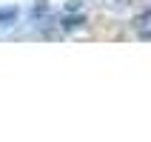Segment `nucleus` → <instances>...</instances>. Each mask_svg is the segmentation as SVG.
<instances>
[{"label":"nucleus","mask_w":151,"mask_h":142,"mask_svg":"<svg viewBox=\"0 0 151 142\" xmlns=\"http://www.w3.org/2000/svg\"><path fill=\"white\" fill-rule=\"evenodd\" d=\"M80 23H83V17H74V20L66 17V20H63V29H74V26H80Z\"/></svg>","instance_id":"nucleus-3"},{"label":"nucleus","mask_w":151,"mask_h":142,"mask_svg":"<svg viewBox=\"0 0 151 142\" xmlns=\"http://www.w3.org/2000/svg\"><path fill=\"white\" fill-rule=\"evenodd\" d=\"M134 26H137V29H143V31H145V29H151V9H145L143 14L137 17V20H134Z\"/></svg>","instance_id":"nucleus-1"},{"label":"nucleus","mask_w":151,"mask_h":142,"mask_svg":"<svg viewBox=\"0 0 151 142\" xmlns=\"http://www.w3.org/2000/svg\"><path fill=\"white\" fill-rule=\"evenodd\" d=\"M14 17H17L14 9H9V11H0V26H12V23H14Z\"/></svg>","instance_id":"nucleus-2"}]
</instances>
